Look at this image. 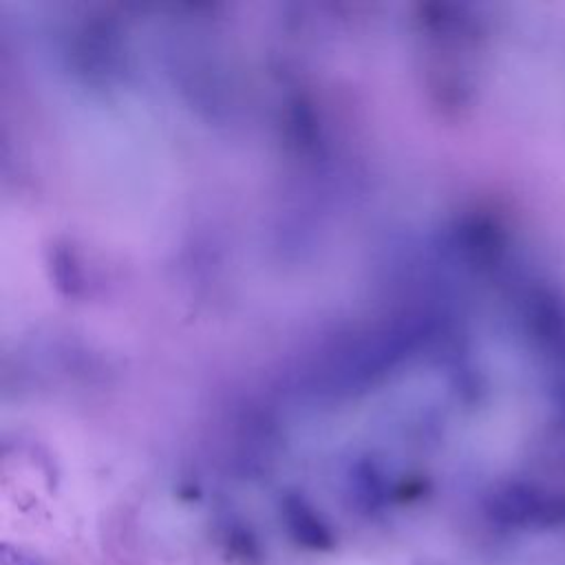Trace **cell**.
<instances>
[{"label": "cell", "mask_w": 565, "mask_h": 565, "mask_svg": "<svg viewBox=\"0 0 565 565\" xmlns=\"http://www.w3.org/2000/svg\"><path fill=\"white\" fill-rule=\"evenodd\" d=\"M280 519L291 541L311 552H327L335 545V534L316 508L298 492H287L280 499Z\"/></svg>", "instance_id": "6da1fadb"}, {"label": "cell", "mask_w": 565, "mask_h": 565, "mask_svg": "<svg viewBox=\"0 0 565 565\" xmlns=\"http://www.w3.org/2000/svg\"><path fill=\"white\" fill-rule=\"evenodd\" d=\"M0 565H46L38 554L11 541L0 543Z\"/></svg>", "instance_id": "7a4b0ae2"}, {"label": "cell", "mask_w": 565, "mask_h": 565, "mask_svg": "<svg viewBox=\"0 0 565 565\" xmlns=\"http://www.w3.org/2000/svg\"><path fill=\"white\" fill-rule=\"evenodd\" d=\"M185 11H188V7H185ZM188 18H190V11H188ZM190 24H192V18H190ZM192 31H194V24H192ZM194 35H196V31H194ZM196 40H199V35H196ZM199 46H201V42H199ZM201 51H203V46H201ZM203 55H205V51H203ZM205 60H207V55H205ZM207 64H210V60H207ZM210 71H212V66H210ZM212 75H214V71H212ZM214 79H216V75H214ZM216 84H218V79H216ZM218 88H221V84H218ZM221 93H223V88H221ZM223 99H225V95H223ZM225 104H227V99H225ZM227 108H230V104H227ZM230 113H232V108H230ZM232 117H234V113H232ZM234 121H236V117H234ZM236 126H238V121H236ZM238 130H241V126H238ZM241 135H243V130H241ZM243 139H245V135H243ZM245 146H247V141H245ZM247 150H249V146H247ZM249 154H252V150H249ZM252 159H254V154H252Z\"/></svg>", "instance_id": "3957f363"}]
</instances>
